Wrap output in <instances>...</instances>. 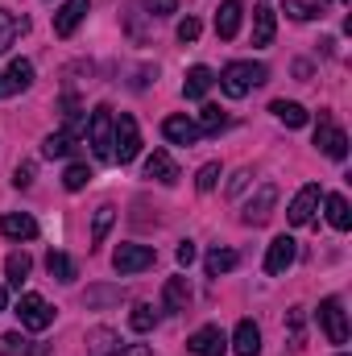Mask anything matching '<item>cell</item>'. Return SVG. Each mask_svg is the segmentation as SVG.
I'll list each match as a JSON object with an SVG mask.
<instances>
[{
	"instance_id": "obj_45",
	"label": "cell",
	"mask_w": 352,
	"mask_h": 356,
	"mask_svg": "<svg viewBox=\"0 0 352 356\" xmlns=\"http://www.w3.org/2000/svg\"><path fill=\"white\" fill-rule=\"evenodd\" d=\"M8 95H17V88H13V79L0 71V99H8Z\"/></svg>"
},
{
	"instance_id": "obj_12",
	"label": "cell",
	"mask_w": 352,
	"mask_h": 356,
	"mask_svg": "<svg viewBox=\"0 0 352 356\" xmlns=\"http://www.w3.org/2000/svg\"><path fill=\"white\" fill-rule=\"evenodd\" d=\"M88 8H91L88 0H67V4L54 13V33H58V38H71V33L79 29V21L88 17Z\"/></svg>"
},
{
	"instance_id": "obj_30",
	"label": "cell",
	"mask_w": 352,
	"mask_h": 356,
	"mask_svg": "<svg viewBox=\"0 0 352 356\" xmlns=\"http://www.w3.org/2000/svg\"><path fill=\"white\" fill-rule=\"evenodd\" d=\"M71 149H75V137L71 133H50L42 141V158H67Z\"/></svg>"
},
{
	"instance_id": "obj_32",
	"label": "cell",
	"mask_w": 352,
	"mask_h": 356,
	"mask_svg": "<svg viewBox=\"0 0 352 356\" xmlns=\"http://www.w3.org/2000/svg\"><path fill=\"white\" fill-rule=\"evenodd\" d=\"M112 220H116V207H112V203H104V207L95 211V220H91V245H104V236H108Z\"/></svg>"
},
{
	"instance_id": "obj_4",
	"label": "cell",
	"mask_w": 352,
	"mask_h": 356,
	"mask_svg": "<svg viewBox=\"0 0 352 356\" xmlns=\"http://www.w3.org/2000/svg\"><path fill=\"white\" fill-rule=\"evenodd\" d=\"M17 319H21V327H29V332H46V327L54 323V307H50L42 294H21Z\"/></svg>"
},
{
	"instance_id": "obj_38",
	"label": "cell",
	"mask_w": 352,
	"mask_h": 356,
	"mask_svg": "<svg viewBox=\"0 0 352 356\" xmlns=\"http://www.w3.org/2000/svg\"><path fill=\"white\" fill-rule=\"evenodd\" d=\"M145 8H150V17H170L178 8V0H145Z\"/></svg>"
},
{
	"instance_id": "obj_33",
	"label": "cell",
	"mask_w": 352,
	"mask_h": 356,
	"mask_svg": "<svg viewBox=\"0 0 352 356\" xmlns=\"http://www.w3.org/2000/svg\"><path fill=\"white\" fill-rule=\"evenodd\" d=\"M4 75L13 79V88H17V91L33 88V63H29V58H13V67H8Z\"/></svg>"
},
{
	"instance_id": "obj_42",
	"label": "cell",
	"mask_w": 352,
	"mask_h": 356,
	"mask_svg": "<svg viewBox=\"0 0 352 356\" xmlns=\"http://www.w3.org/2000/svg\"><path fill=\"white\" fill-rule=\"evenodd\" d=\"M116 356H154V353H150L145 344H120V348H116Z\"/></svg>"
},
{
	"instance_id": "obj_17",
	"label": "cell",
	"mask_w": 352,
	"mask_h": 356,
	"mask_svg": "<svg viewBox=\"0 0 352 356\" xmlns=\"http://www.w3.org/2000/svg\"><path fill=\"white\" fill-rule=\"evenodd\" d=\"M25 29H29V21H25L21 13H13V8H0V54H8V50H13V42H17Z\"/></svg>"
},
{
	"instance_id": "obj_2",
	"label": "cell",
	"mask_w": 352,
	"mask_h": 356,
	"mask_svg": "<svg viewBox=\"0 0 352 356\" xmlns=\"http://www.w3.org/2000/svg\"><path fill=\"white\" fill-rule=\"evenodd\" d=\"M112 129H116V116L108 104H95L91 108V120H88V141H91V154L99 162H112Z\"/></svg>"
},
{
	"instance_id": "obj_26",
	"label": "cell",
	"mask_w": 352,
	"mask_h": 356,
	"mask_svg": "<svg viewBox=\"0 0 352 356\" xmlns=\"http://www.w3.org/2000/svg\"><path fill=\"white\" fill-rule=\"evenodd\" d=\"M323 203H328V220H332V228H336V232H349V228H352L349 199H344V195H328Z\"/></svg>"
},
{
	"instance_id": "obj_31",
	"label": "cell",
	"mask_w": 352,
	"mask_h": 356,
	"mask_svg": "<svg viewBox=\"0 0 352 356\" xmlns=\"http://www.w3.org/2000/svg\"><path fill=\"white\" fill-rule=\"evenodd\" d=\"M46 269H50V277H58V282H75V277H79V269H75V261H71L67 253H50V257H46Z\"/></svg>"
},
{
	"instance_id": "obj_28",
	"label": "cell",
	"mask_w": 352,
	"mask_h": 356,
	"mask_svg": "<svg viewBox=\"0 0 352 356\" xmlns=\"http://www.w3.org/2000/svg\"><path fill=\"white\" fill-rule=\"evenodd\" d=\"M29 269H33V261H29V253H25V249H21V253H8V261H4L8 286H17V290H21V282L29 277Z\"/></svg>"
},
{
	"instance_id": "obj_14",
	"label": "cell",
	"mask_w": 352,
	"mask_h": 356,
	"mask_svg": "<svg viewBox=\"0 0 352 356\" xmlns=\"http://www.w3.org/2000/svg\"><path fill=\"white\" fill-rule=\"evenodd\" d=\"M0 232H4L8 241H33V236H38V220L25 216V211H8V216L0 220Z\"/></svg>"
},
{
	"instance_id": "obj_44",
	"label": "cell",
	"mask_w": 352,
	"mask_h": 356,
	"mask_svg": "<svg viewBox=\"0 0 352 356\" xmlns=\"http://www.w3.org/2000/svg\"><path fill=\"white\" fill-rule=\"evenodd\" d=\"M290 332H294V340L303 336V307H294V311H290Z\"/></svg>"
},
{
	"instance_id": "obj_24",
	"label": "cell",
	"mask_w": 352,
	"mask_h": 356,
	"mask_svg": "<svg viewBox=\"0 0 352 356\" xmlns=\"http://www.w3.org/2000/svg\"><path fill=\"white\" fill-rule=\"evenodd\" d=\"M0 344H4V353H13V356H50V344H33L21 332H8Z\"/></svg>"
},
{
	"instance_id": "obj_19",
	"label": "cell",
	"mask_w": 352,
	"mask_h": 356,
	"mask_svg": "<svg viewBox=\"0 0 352 356\" xmlns=\"http://www.w3.org/2000/svg\"><path fill=\"white\" fill-rule=\"evenodd\" d=\"M162 307L175 311V315L191 307V286H186V277H170V282L162 286Z\"/></svg>"
},
{
	"instance_id": "obj_18",
	"label": "cell",
	"mask_w": 352,
	"mask_h": 356,
	"mask_svg": "<svg viewBox=\"0 0 352 356\" xmlns=\"http://www.w3.org/2000/svg\"><path fill=\"white\" fill-rule=\"evenodd\" d=\"M241 13H245L241 0H224V4H220V13H216V33H220L224 42L241 33Z\"/></svg>"
},
{
	"instance_id": "obj_3",
	"label": "cell",
	"mask_w": 352,
	"mask_h": 356,
	"mask_svg": "<svg viewBox=\"0 0 352 356\" xmlns=\"http://www.w3.org/2000/svg\"><path fill=\"white\" fill-rule=\"evenodd\" d=\"M141 154V129H137V120L129 116V112H120L116 116V129H112V162H133Z\"/></svg>"
},
{
	"instance_id": "obj_9",
	"label": "cell",
	"mask_w": 352,
	"mask_h": 356,
	"mask_svg": "<svg viewBox=\"0 0 352 356\" xmlns=\"http://www.w3.org/2000/svg\"><path fill=\"white\" fill-rule=\"evenodd\" d=\"M186 348L195 356H224L228 353V336H224L216 323H207V327H199V332L186 340Z\"/></svg>"
},
{
	"instance_id": "obj_23",
	"label": "cell",
	"mask_w": 352,
	"mask_h": 356,
	"mask_svg": "<svg viewBox=\"0 0 352 356\" xmlns=\"http://www.w3.org/2000/svg\"><path fill=\"white\" fill-rule=\"evenodd\" d=\"M116 348H120V336L112 327H95L88 336V356H116Z\"/></svg>"
},
{
	"instance_id": "obj_7",
	"label": "cell",
	"mask_w": 352,
	"mask_h": 356,
	"mask_svg": "<svg viewBox=\"0 0 352 356\" xmlns=\"http://www.w3.org/2000/svg\"><path fill=\"white\" fill-rule=\"evenodd\" d=\"M273 207H278V186H273V182H265V186H257V195H253V199L245 203L241 220H245L249 228H262V224H269Z\"/></svg>"
},
{
	"instance_id": "obj_11",
	"label": "cell",
	"mask_w": 352,
	"mask_h": 356,
	"mask_svg": "<svg viewBox=\"0 0 352 356\" xmlns=\"http://www.w3.org/2000/svg\"><path fill=\"white\" fill-rule=\"evenodd\" d=\"M319 199H323V195H319V186H315V182H307V186H303V191L290 199V211H286V220H290V224H311V216H315Z\"/></svg>"
},
{
	"instance_id": "obj_25",
	"label": "cell",
	"mask_w": 352,
	"mask_h": 356,
	"mask_svg": "<svg viewBox=\"0 0 352 356\" xmlns=\"http://www.w3.org/2000/svg\"><path fill=\"white\" fill-rule=\"evenodd\" d=\"M282 8L294 21H311V17H323L328 13V0H282Z\"/></svg>"
},
{
	"instance_id": "obj_22",
	"label": "cell",
	"mask_w": 352,
	"mask_h": 356,
	"mask_svg": "<svg viewBox=\"0 0 352 356\" xmlns=\"http://www.w3.org/2000/svg\"><path fill=\"white\" fill-rule=\"evenodd\" d=\"M273 29H278L273 8L257 4V8H253V46H269V42H273Z\"/></svg>"
},
{
	"instance_id": "obj_37",
	"label": "cell",
	"mask_w": 352,
	"mask_h": 356,
	"mask_svg": "<svg viewBox=\"0 0 352 356\" xmlns=\"http://www.w3.org/2000/svg\"><path fill=\"white\" fill-rule=\"evenodd\" d=\"M216 182H220V162H207V166H199V175H195V186L207 195V191H216Z\"/></svg>"
},
{
	"instance_id": "obj_1",
	"label": "cell",
	"mask_w": 352,
	"mask_h": 356,
	"mask_svg": "<svg viewBox=\"0 0 352 356\" xmlns=\"http://www.w3.org/2000/svg\"><path fill=\"white\" fill-rule=\"evenodd\" d=\"M265 79H269V67L265 63H228L220 71V88H224V95H232V99H241V95H249L253 88H262Z\"/></svg>"
},
{
	"instance_id": "obj_21",
	"label": "cell",
	"mask_w": 352,
	"mask_h": 356,
	"mask_svg": "<svg viewBox=\"0 0 352 356\" xmlns=\"http://www.w3.org/2000/svg\"><path fill=\"white\" fill-rule=\"evenodd\" d=\"M211 83H216V75H211L207 67H191L186 79H182V95H186V99H203Z\"/></svg>"
},
{
	"instance_id": "obj_35",
	"label": "cell",
	"mask_w": 352,
	"mask_h": 356,
	"mask_svg": "<svg viewBox=\"0 0 352 356\" xmlns=\"http://www.w3.org/2000/svg\"><path fill=\"white\" fill-rule=\"evenodd\" d=\"M88 182H91V170L83 162H71V166H67V175H63V186H67V191H83Z\"/></svg>"
},
{
	"instance_id": "obj_39",
	"label": "cell",
	"mask_w": 352,
	"mask_h": 356,
	"mask_svg": "<svg viewBox=\"0 0 352 356\" xmlns=\"http://www.w3.org/2000/svg\"><path fill=\"white\" fill-rule=\"evenodd\" d=\"M195 38H199V21H195V17L178 21V42H195Z\"/></svg>"
},
{
	"instance_id": "obj_41",
	"label": "cell",
	"mask_w": 352,
	"mask_h": 356,
	"mask_svg": "<svg viewBox=\"0 0 352 356\" xmlns=\"http://www.w3.org/2000/svg\"><path fill=\"white\" fill-rule=\"evenodd\" d=\"M175 257H178V266H191V261H195V245H191V241H182V245L175 249Z\"/></svg>"
},
{
	"instance_id": "obj_5",
	"label": "cell",
	"mask_w": 352,
	"mask_h": 356,
	"mask_svg": "<svg viewBox=\"0 0 352 356\" xmlns=\"http://www.w3.org/2000/svg\"><path fill=\"white\" fill-rule=\"evenodd\" d=\"M315 145H319L332 162H344V158H349V137H344V129H336V124H332V116H328V112H319Z\"/></svg>"
},
{
	"instance_id": "obj_47",
	"label": "cell",
	"mask_w": 352,
	"mask_h": 356,
	"mask_svg": "<svg viewBox=\"0 0 352 356\" xmlns=\"http://www.w3.org/2000/svg\"><path fill=\"white\" fill-rule=\"evenodd\" d=\"M340 356H344V353H340Z\"/></svg>"
},
{
	"instance_id": "obj_34",
	"label": "cell",
	"mask_w": 352,
	"mask_h": 356,
	"mask_svg": "<svg viewBox=\"0 0 352 356\" xmlns=\"http://www.w3.org/2000/svg\"><path fill=\"white\" fill-rule=\"evenodd\" d=\"M154 323H158V311H154L150 302H137L133 315H129V327H133V332H154Z\"/></svg>"
},
{
	"instance_id": "obj_10",
	"label": "cell",
	"mask_w": 352,
	"mask_h": 356,
	"mask_svg": "<svg viewBox=\"0 0 352 356\" xmlns=\"http://www.w3.org/2000/svg\"><path fill=\"white\" fill-rule=\"evenodd\" d=\"M294 257H298V245L290 241V236H278V241H269V249H265V273H286V269L294 266Z\"/></svg>"
},
{
	"instance_id": "obj_13",
	"label": "cell",
	"mask_w": 352,
	"mask_h": 356,
	"mask_svg": "<svg viewBox=\"0 0 352 356\" xmlns=\"http://www.w3.org/2000/svg\"><path fill=\"white\" fill-rule=\"evenodd\" d=\"M232 353L237 356H257L262 353V332H257L253 319H241V323H237V332H232Z\"/></svg>"
},
{
	"instance_id": "obj_46",
	"label": "cell",
	"mask_w": 352,
	"mask_h": 356,
	"mask_svg": "<svg viewBox=\"0 0 352 356\" xmlns=\"http://www.w3.org/2000/svg\"><path fill=\"white\" fill-rule=\"evenodd\" d=\"M4 302H8V294H4V286H0V311H4Z\"/></svg>"
},
{
	"instance_id": "obj_6",
	"label": "cell",
	"mask_w": 352,
	"mask_h": 356,
	"mask_svg": "<svg viewBox=\"0 0 352 356\" xmlns=\"http://www.w3.org/2000/svg\"><path fill=\"white\" fill-rule=\"evenodd\" d=\"M154 261H158V253H154L150 245H120V249L112 253V269H116L120 277L141 273V269H150Z\"/></svg>"
},
{
	"instance_id": "obj_36",
	"label": "cell",
	"mask_w": 352,
	"mask_h": 356,
	"mask_svg": "<svg viewBox=\"0 0 352 356\" xmlns=\"http://www.w3.org/2000/svg\"><path fill=\"white\" fill-rule=\"evenodd\" d=\"M120 286H95V290H88V307H104V302H120Z\"/></svg>"
},
{
	"instance_id": "obj_16",
	"label": "cell",
	"mask_w": 352,
	"mask_h": 356,
	"mask_svg": "<svg viewBox=\"0 0 352 356\" xmlns=\"http://www.w3.org/2000/svg\"><path fill=\"white\" fill-rule=\"evenodd\" d=\"M145 178H154V182H162V186H175L178 182V166L170 162V154L154 149V154L145 158Z\"/></svg>"
},
{
	"instance_id": "obj_20",
	"label": "cell",
	"mask_w": 352,
	"mask_h": 356,
	"mask_svg": "<svg viewBox=\"0 0 352 356\" xmlns=\"http://www.w3.org/2000/svg\"><path fill=\"white\" fill-rule=\"evenodd\" d=\"M269 112H273L286 129H303V124H307V108H303V104H294V99H273V104H269Z\"/></svg>"
},
{
	"instance_id": "obj_27",
	"label": "cell",
	"mask_w": 352,
	"mask_h": 356,
	"mask_svg": "<svg viewBox=\"0 0 352 356\" xmlns=\"http://www.w3.org/2000/svg\"><path fill=\"white\" fill-rule=\"evenodd\" d=\"M237 261H241V257H237L232 249H211L207 261H203V269H207V277H220V273H232Z\"/></svg>"
},
{
	"instance_id": "obj_43",
	"label": "cell",
	"mask_w": 352,
	"mask_h": 356,
	"mask_svg": "<svg viewBox=\"0 0 352 356\" xmlns=\"http://www.w3.org/2000/svg\"><path fill=\"white\" fill-rule=\"evenodd\" d=\"M245 182H249V170H237L232 182H228V195H241V191H245Z\"/></svg>"
},
{
	"instance_id": "obj_29",
	"label": "cell",
	"mask_w": 352,
	"mask_h": 356,
	"mask_svg": "<svg viewBox=\"0 0 352 356\" xmlns=\"http://www.w3.org/2000/svg\"><path fill=\"white\" fill-rule=\"evenodd\" d=\"M228 124V112L220 108V104H203V112H199V133L207 137V133H220Z\"/></svg>"
},
{
	"instance_id": "obj_8",
	"label": "cell",
	"mask_w": 352,
	"mask_h": 356,
	"mask_svg": "<svg viewBox=\"0 0 352 356\" xmlns=\"http://www.w3.org/2000/svg\"><path fill=\"white\" fill-rule=\"evenodd\" d=\"M319 323H323V336L332 344H349V319H344L340 298H323L319 302Z\"/></svg>"
},
{
	"instance_id": "obj_15",
	"label": "cell",
	"mask_w": 352,
	"mask_h": 356,
	"mask_svg": "<svg viewBox=\"0 0 352 356\" xmlns=\"http://www.w3.org/2000/svg\"><path fill=\"white\" fill-rule=\"evenodd\" d=\"M162 133H166V141H175V145H195V141L203 137L199 124L186 120V116H166V120H162Z\"/></svg>"
},
{
	"instance_id": "obj_40",
	"label": "cell",
	"mask_w": 352,
	"mask_h": 356,
	"mask_svg": "<svg viewBox=\"0 0 352 356\" xmlns=\"http://www.w3.org/2000/svg\"><path fill=\"white\" fill-rule=\"evenodd\" d=\"M29 182H33V162H21L13 170V186H29Z\"/></svg>"
}]
</instances>
